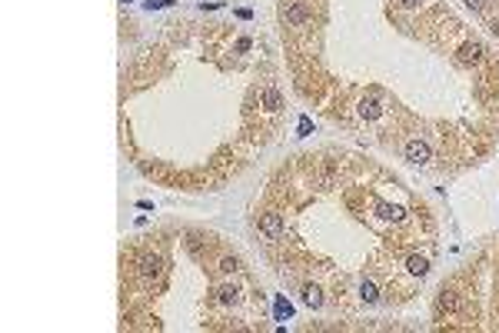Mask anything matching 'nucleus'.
Masks as SVG:
<instances>
[{"label":"nucleus","mask_w":499,"mask_h":333,"mask_svg":"<svg viewBox=\"0 0 499 333\" xmlns=\"http://www.w3.org/2000/svg\"><path fill=\"white\" fill-rule=\"evenodd\" d=\"M310 17H313V10H310V3H306V0H293V3L283 10V20H286L290 27H303Z\"/></svg>","instance_id":"1"},{"label":"nucleus","mask_w":499,"mask_h":333,"mask_svg":"<svg viewBox=\"0 0 499 333\" xmlns=\"http://www.w3.org/2000/svg\"><path fill=\"white\" fill-rule=\"evenodd\" d=\"M259 227H263V233H266L270 240H279V237H283V220H279L277 213H266V217L259 220Z\"/></svg>","instance_id":"2"},{"label":"nucleus","mask_w":499,"mask_h":333,"mask_svg":"<svg viewBox=\"0 0 499 333\" xmlns=\"http://www.w3.org/2000/svg\"><path fill=\"white\" fill-rule=\"evenodd\" d=\"M406 157L413 160V164H426V160H429V147H426L423 140H409V144H406Z\"/></svg>","instance_id":"3"},{"label":"nucleus","mask_w":499,"mask_h":333,"mask_svg":"<svg viewBox=\"0 0 499 333\" xmlns=\"http://www.w3.org/2000/svg\"><path fill=\"white\" fill-rule=\"evenodd\" d=\"M263 107H266L270 113H277L279 107H283V97H279L277 87H266V90H263Z\"/></svg>","instance_id":"4"},{"label":"nucleus","mask_w":499,"mask_h":333,"mask_svg":"<svg viewBox=\"0 0 499 333\" xmlns=\"http://www.w3.org/2000/svg\"><path fill=\"white\" fill-rule=\"evenodd\" d=\"M479 54H482L479 43H466V47L459 50V60H462V63H469V60H479Z\"/></svg>","instance_id":"5"},{"label":"nucleus","mask_w":499,"mask_h":333,"mask_svg":"<svg viewBox=\"0 0 499 333\" xmlns=\"http://www.w3.org/2000/svg\"><path fill=\"white\" fill-rule=\"evenodd\" d=\"M379 110H383V107H379V100H373V97L359 104V113H363V117H379Z\"/></svg>","instance_id":"6"},{"label":"nucleus","mask_w":499,"mask_h":333,"mask_svg":"<svg viewBox=\"0 0 499 333\" xmlns=\"http://www.w3.org/2000/svg\"><path fill=\"white\" fill-rule=\"evenodd\" d=\"M303 300H306L310 307H319V303H323V293H319L316 287H306V293H303Z\"/></svg>","instance_id":"7"},{"label":"nucleus","mask_w":499,"mask_h":333,"mask_svg":"<svg viewBox=\"0 0 499 333\" xmlns=\"http://www.w3.org/2000/svg\"><path fill=\"white\" fill-rule=\"evenodd\" d=\"M409 273L423 277V273H426V260H423V257H413V260H409Z\"/></svg>","instance_id":"8"},{"label":"nucleus","mask_w":499,"mask_h":333,"mask_svg":"<svg viewBox=\"0 0 499 333\" xmlns=\"http://www.w3.org/2000/svg\"><path fill=\"white\" fill-rule=\"evenodd\" d=\"M376 296H379V293H376V287H373V283H363V300H366V303H373Z\"/></svg>","instance_id":"9"},{"label":"nucleus","mask_w":499,"mask_h":333,"mask_svg":"<svg viewBox=\"0 0 499 333\" xmlns=\"http://www.w3.org/2000/svg\"><path fill=\"white\" fill-rule=\"evenodd\" d=\"M290 313H293V310H290V303H286V300H277V316H279V320H283V316H290Z\"/></svg>","instance_id":"10"},{"label":"nucleus","mask_w":499,"mask_h":333,"mask_svg":"<svg viewBox=\"0 0 499 333\" xmlns=\"http://www.w3.org/2000/svg\"><path fill=\"white\" fill-rule=\"evenodd\" d=\"M166 3H170V0H147L150 10H160V7H166Z\"/></svg>","instance_id":"11"},{"label":"nucleus","mask_w":499,"mask_h":333,"mask_svg":"<svg viewBox=\"0 0 499 333\" xmlns=\"http://www.w3.org/2000/svg\"><path fill=\"white\" fill-rule=\"evenodd\" d=\"M466 3H469V7H482L486 0H466Z\"/></svg>","instance_id":"12"},{"label":"nucleus","mask_w":499,"mask_h":333,"mask_svg":"<svg viewBox=\"0 0 499 333\" xmlns=\"http://www.w3.org/2000/svg\"><path fill=\"white\" fill-rule=\"evenodd\" d=\"M403 3H406V7H416V3H419V0H403Z\"/></svg>","instance_id":"13"},{"label":"nucleus","mask_w":499,"mask_h":333,"mask_svg":"<svg viewBox=\"0 0 499 333\" xmlns=\"http://www.w3.org/2000/svg\"><path fill=\"white\" fill-rule=\"evenodd\" d=\"M493 34H499V20H496V23H493Z\"/></svg>","instance_id":"14"},{"label":"nucleus","mask_w":499,"mask_h":333,"mask_svg":"<svg viewBox=\"0 0 499 333\" xmlns=\"http://www.w3.org/2000/svg\"><path fill=\"white\" fill-rule=\"evenodd\" d=\"M123 3H130V0H123Z\"/></svg>","instance_id":"15"}]
</instances>
